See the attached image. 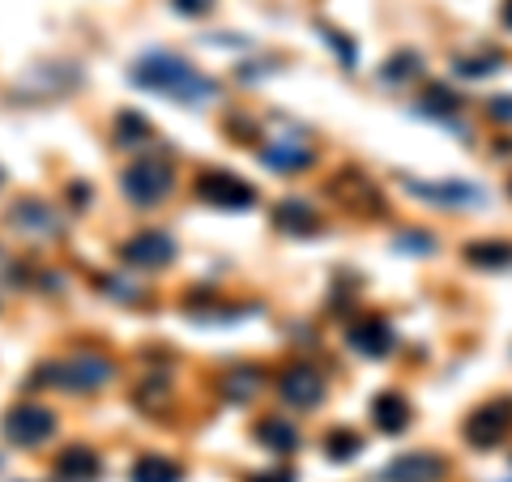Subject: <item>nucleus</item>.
<instances>
[{
  "label": "nucleus",
  "instance_id": "f257e3e1",
  "mask_svg": "<svg viewBox=\"0 0 512 482\" xmlns=\"http://www.w3.org/2000/svg\"><path fill=\"white\" fill-rule=\"evenodd\" d=\"M133 86L163 94V99L180 103V107H205L218 99V82H210L205 73H197L184 56L175 52H146L133 64Z\"/></svg>",
  "mask_w": 512,
  "mask_h": 482
},
{
  "label": "nucleus",
  "instance_id": "f03ea898",
  "mask_svg": "<svg viewBox=\"0 0 512 482\" xmlns=\"http://www.w3.org/2000/svg\"><path fill=\"white\" fill-rule=\"evenodd\" d=\"M43 376H52L47 384H56L64 393H99L116 380V363L99 355V350H77V355L52 363Z\"/></svg>",
  "mask_w": 512,
  "mask_h": 482
},
{
  "label": "nucleus",
  "instance_id": "7ed1b4c3",
  "mask_svg": "<svg viewBox=\"0 0 512 482\" xmlns=\"http://www.w3.org/2000/svg\"><path fill=\"white\" fill-rule=\"evenodd\" d=\"M120 188H124V197L133 205H141V210H154V205H163L171 197L175 171H171V163H163V158H137L133 167H124Z\"/></svg>",
  "mask_w": 512,
  "mask_h": 482
},
{
  "label": "nucleus",
  "instance_id": "20e7f679",
  "mask_svg": "<svg viewBox=\"0 0 512 482\" xmlns=\"http://www.w3.org/2000/svg\"><path fill=\"white\" fill-rule=\"evenodd\" d=\"M197 197L205 205H214V210H252L256 188L231 171H205V175H197Z\"/></svg>",
  "mask_w": 512,
  "mask_h": 482
},
{
  "label": "nucleus",
  "instance_id": "39448f33",
  "mask_svg": "<svg viewBox=\"0 0 512 482\" xmlns=\"http://www.w3.org/2000/svg\"><path fill=\"white\" fill-rule=\"evenodd\" d=\"M508 427H512V401L500 397V401L478 406L466 419V427H461V436H466V444H474V448H495L508 436Z\"/></svg>",
  "mask_w": 512,
  "mask_h": 482
},
{
  "label": "nucleus",
  "instance_id": "423d86ee",
  "mask_svg": "<svg viewBox=\"0 0 512 482\" xmlns=\"http://www.w3.org/2000/svg\"><path fill=\"white\" fill-rule=\"evenodd\" d=\"M56 431V414L43 406H13L5 414V440L18 448H39L43 440H52Z\"/></svg>",
  "mask_w": 512,
  "mask_h": 482
},
{
  "label": "nucleus",
  "instance_id": "0eeeda50",
  "mask_svg": "<svg viewBox=\"0 0 512 482\" xmlns=\"http://www.w3.org/2000/svg\"><path fill=\"white\" fill-rule=\"evenodd\" d=\"M120 261L133 269H167L175 261V239L167 231H141L120 248Z\"/></svg>",
  "mask_w": 512,
  "mask_h": 482
},
{
  "label": "nucleus",
  "instance_id": "6e6552de",
  "mask_svg": "<svg viewBox=\"0 0 512 482\" xmlns=\"http://www.w3.org/2000/svg\"><path fill=\"white\" fill-rule=\"evenodd\" d=\"M278 393H282V401H291L295 410H312V406H320V397H325V376H320L312 363H295V367H286Z\"/></svg>",
  "mask_w": 512,
  "mask_h": 482
},
{
  "label": "nucleus",
  "instance_id": "1a4fd4ad",
  "mask_svg": "<svg viewBox=\"0 0 512 482\" xmlns=\"http://www.w3.org/2000/svg\"><path fill=\"white\" fill-rule=\"evenodd\" d=\"M444 470H448V465L436 453H406V457H397V461L384 465L380 482H440Z\"/></svg>",
  "mask_w": 512,
  "mask_h": 482
},
{
  "label": "nucleus",
  "instance_id": "9d476101",
  "mask_svg": "<svg viewBox=\"0 0 512 482\" xmlns=\"http://www.w3.org/2000/svg\"><path fill=\"white\" fill-rule=\"evenodd\" d=\"M316 158L312 141L303 137H274V141H261V163H269L274 171H303Z\"/></svg>",
  "mask_w": 512,
  "mask_h": 482
},
{
  "label": "nucleus",
  "instance_id": "9b49d317",
  "mask_svg": "<svg viewBox=\"0 0 512 482\" xmlns=\"http://www.w3.org/2000/svg\"><path fill=\"white\" fill-rule=\"evenodd\" d=\"M329 192L355 214H359V201L367 205V214H380V192L372 188V180H367L363 171H338V180L329 184Z\"/></svg>",
  "mask_w": 512,
  "mask_h": 482
},
{
  "label": "nucleus",
  "instance_id": "f8f14e48",
  "mask_svg": "<svg viewBox=\"0 0 512 482\" xmlns=\"http://www.w3.org/2000/svg\"><path fill=\"white\" fill-rule=\"evenodd\" d=\"M350 346L367 359H384L393 350V329L384 316H363L359 325H350Z\"/></svg>",
  "mask_w": 512,
  "mask_h": 482
},
{
  "label": "nucleus",
  "instance_id": "ddd939ff",
  "mask_svg": "<svg viewBox=\"0 0 512 482\" xmlns=\"http://www.w3.org/2000/svg\"><path fill=\"white\" fill-rule=\"evenodd\" d=\"M402 184H406V192H414V197L436 201V205H444V210H461V205L483 201V192L470 188V184H419V180H410V175H402Z\"/></svg>",
  "mask_w": 512,
  "mask_h": 482
},
{
  "label": "nucleus",
  "instance_id": "4468645a",
  "mask_svg": "<svg viewBox=\"0 0 512 482\" xmlns=\"http://www.w3.org/2000/svg\"><path fill=\"white\" fill-rule=\"evenodd\" d=\"M56 474L64 478V482H94L103 474V461H99V453L94 448H86V444H69L64 453L56 457Z\"/></svg>",
  "mask_w": 512,
  "mask_h": 482
},
{
  "label": "nucleus",
  "instance_id": "2eb2a0df",
  "mask_svg": "<svg viewBox=\"0 0 512 482\" xmlns=\"http://www.w3.org/2000/svg\"><path fill=\"white\" fill-rule=\"evenodd\" d=\"M372 414H376V427L389 431V436H402V431L410 427V401L402 393H393V389L372 401Z\"/></svg>",
  "mask_w": 512,
  "mask_h": 482
},
{
  "label": "nucleus",
  "instance_id": "dca6fc26",
  "mask_svg": "<svg viewBox=\"0 0 512 482\" xmlns=\"http://www.w3.org/2000/svg\"><path fill=\"white\" fill-rule=\"evenodd\" d=\"M256 440H261L269 453H295V444H299V431L278 419V414H269V419L256 423Z\"/></svg>",
  "mask_w": 512,
  "mask_h": 482
},
{
  "label": "nucleus",
  "instance_id": "f3484780",
  "mask_svg": "<svg viewBox=\"0 0 512 482\" xmlns=\"http://www.w3.org/2000/svg\"><path fill=\"white\" fill-rule=\"evenodd\" d=\"M128 478H133V482H184V470L171 457L146 453V457H137V465H133V474H128Z\"/></svg>",
  "mask_w": 512,
  "mask_h": 482
},
{
  "label": "nucleus",
  "instance_id": "a211bd4d",
  "mask_svg": "<svg viewBox=\"0 0 512 482\" xmlns=\"http://www.w3.org/2000/svg\"><path fill=\"white\" fill-rule=\"evenodd\" d=\"M274 222H278L282 231H291V235H312V231L320 227L316 210H308L303 201H282L278 210H274Z\"/></svg>",
  "mask_w": 512,
  "mask_h": 482
},
{
  "label": "nucleus",
  "instance_id": "6ab92c4d",
  "mask_svg": "<svg viewBox=\"0 0 512 482\" xmlns=\"http://www.w3.org/2000/svg\"><path fill=\"white\" fill-rule=\"evenodd\" d=\"M466 261L483 269H504L512 265V244H504V239H478V244L466 248Z\"/></svg>",
  "mask_w": 512,
  "mask_h": 482
},
{
  "label": "nucleus",
  "instance_id": "aec40b11",
  "mask_svg": "<svg viewBox=\"0 0 512 482\" xmlns=\"http://www.w3.org/2000/svg\"><path fill=\"white\" fill-rule=\"evenodd\" d=\"M13 227H35V231H43V235H56L60 222H56V214L47 210V205L26 201V205H13Z\"/></svg>",
  "mask_w": 512,
  "mask_h": 482
},
{
  "label": "nucleus",
  "instance_id": "412c9836",
  "mask_svg": "<svg viewBox=\"0 0 512 482\" xmlns=\"http://www.w3.org/2000/svg\"><path fill=\"white\" fill-rule=\"evenodd\" d=\"M256 389H261V372H256V367H235V372L222 380V393H227L231 401H244Z\"/></svg>",
  "mask_w": 512,
  "mask_h": 482
},
{
  "label": "nucleus",
  "instance_id": "4be33fe9",
  "mask_svg": "<svg viewBox=\"0 0 512 482\" xmlns=\"http://www.w3.org/2000/svg\"><path fill=\"white\" fill-rule=\"evenodd\" d=\"M116 141L120 146H141V141H150V124L141 116H133V111H124L116 120Z\"/></svg>",
  "mask_w": 512,
  "mask_h": 482
},
{
  "label": "nucleus",
  "instance_id": "5701e85b",
  "mask_svg": "<svg viewBox=\"0 0 512 482\" xmlns=\"http://www.w3.org/2000/svg\"><path fill=\"white\" fill-rule=\"evenodd\" d=\"M325 448H329L333 461H350V457H355L359 448H363V440H359V431H329Z\"/></svg>",
  "mask_w": 512,
  "mask_h": 482
},
{
  "label": "nucleus",
  "instance_id": "b1692460",
  "mask_svg": "<svg viewBox=\"0 0 512 482\" xmlns=\"http://www.w3.org/2000/svg\"><path fill=\"white\" fill-rule=\"evenodd\" d=\"M504 64V56L500 52H487V56H478V60H457V73L461 77H487V73H495Z\"/></svg>",
  "mask_w": 512,
  "mask_h": 482
},
{
  "label": "nucleus",
  "instance_id": "393cba45",
  "mask_svg": "<svg viewBox=\"0 0 512 482\" xmlns=\"http://www.w3.org/2000/svg\"><path fill=\"white\" fill-rule=\"evenodd\" d=\"M410 69H419V56H414V52H402L397 60L384 64V82H406Z\"/></svg>",
  "mask_w": 512,
  "mask_h": 482
},
{
  "label": "nucleus",
  "instance_id": "a878e982",
  "mask_svg": "<svg viewBox=\"0 0 512 482\" xmlns=\"http://www.w3.org/2000/svg\"><path fill=\"white\" fill-rule=\"evenodd\" d=\"M175 13H188V18H201V13L214 9V0H171Z\"/></svg>",
  "mask_w": 512,
  "mask_h": 482
},
{
  "label": "nucleus",
  "instance_id": "bb28decb",
  "mask_svg": "<svg viewBox=\"0 0 512 482\" xmlns=\"http://www.w3.org/2000/svg\"><path fill=\"white\" fill-rule=\"evenodd\" d=\"M402 248L406 252H431L436 244H431V235H402Z\"/></svg>",
  "mask_w": 512,
  "mask_h": 482
},
{
  "label": "nucleus",
  "instance_id": "cd10ccee",
  "mask_svg": "<svg viewBox=\"0 0 512 482\" xmlns=\"http://www.w3.org/2000/svg\"><path fill=\"white\" fill-rule=\"evenodd\" d=\"M491 120H512V99H495L491 103Z\"/></svg>",
  "mask_w": 512,
  "mask_h": 482
},
{
  "label": "nucleus",
  "instance_id": "c85d7f7f",
  "mask_svg": "<svg viewBox=\"0 0 512 482\" xmlns=\"http://www.w3.org/2000/svg\"><path fill=\"white\" fill-rule=\"evenodd\" d=\"M252 482H295L291 474H261V478H252Z\"/></svg>",
  "mask_w": 512,
  "mask_h": 482
},
{
  "label": "nucleus",
  "instance_id": "c756f323",
  "mask_svg": "<svg viewBox=\"0 0 512 482\" xmlns=\"http://www.w3.org/2000/svg\"><path fill=\"white\" fill-rule=\"evenodd\" d=\"M500 18H504V26L512 30V0H504V9H500Z\"/></svg>",
  "mask_w": 512,
  "mask_h": 482
},
{
  "label": "nucleus",
  "instance_id": "7c9ffc66",
  "mask_svg": "<svg viewBox=\"0 0 512 482\" xmlns=\"http://www.w3.org/2000/svg\"><path fill=\"white\" fill-rule=\"evenodd\" d=\"M0 184H5V171H0Z\"/></svg>",
  "mask_w": 512,
  "mask_h": 482
},
{
  "label": "nucleus",
  "instance_id": "2f4dec72",
  "mask_svg": "<svg viewBox=\"0 0 512 482\" xmlns=\"http://www.w3.org/2000/svg\"><path fill=\"white\" fill-rule=\"evenodd\" d=\"M508 482H512V478H508Z\"/></svg>",
  "mask_w": 512,
  "mask_h": 482
}]
</instances>
